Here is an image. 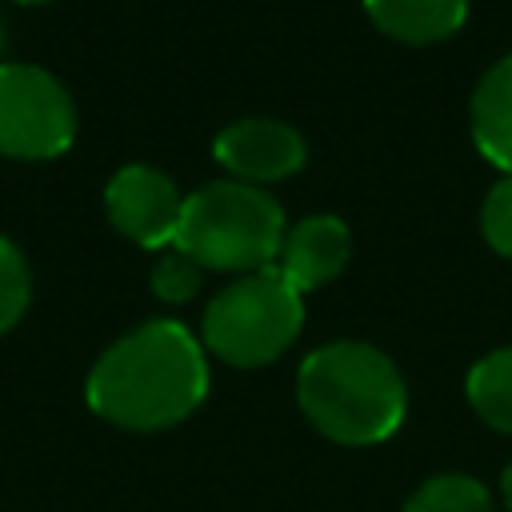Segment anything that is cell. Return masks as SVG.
I'll use <instances>...</instances> for the list:
<instances>
[{
    "mask_svg": "<svg viewBox=\"0 0 512 512\" xmlns=\"http://www.w3.org/2000/svg\"><path fill=\"white\" fill-rule=\"evenodd\" d=\"M208 396L204 344L180 320H144L100 352L88 404L108 424L160 432L188 420Z\"/></svg>",
    "mask_w": 512,
    "mask_h": 512,
    "instance_id": "1",
    "label": "cell"
},
{
    "mask_svg": "<svg viewBox=\"0 0 512 512\" xmlns=\"http://www.w3.org/2000/svg\"><path fill=\"white\" fill-rule=\"evenodd\" d=\"M296 400L308 424L348 448L388 440L408 412V388L392 356L368 340H328L304 356Z\"/></svg>",
    "mask_w": 512,
    "mask_h": 512,
    "instance_id": "2",
    "label": "cell"
},
{
    "mask_svg": "<svg viewBox=\"0 0 512 512\" xmlns=\"http://www.w3.org/2000/svg\"><path fill=\"white\" fill-rule=\"evenodd\" d=\"M284 232L288 220L272 192L248 180H208L184 196L176 248L204 268L256 272L276 264Z\"/></svg>",
    "mask_w": 512,
    "mask_h": 512,
    "instance_id": "3",
    "label": "cell"
},
{
    "mask_svg": "<svg viewBox=\"0 0 512 512\" xmlns=\"http://www.w3.org/2000/svg\"><path fill=\"white\" fill-rule=\"evenodd\" d=\"M304 324V292L276 268L244 272L240 280L224 284L200 320L204 348L216 352L232 368H260L272 364L288 344L300 336Z\"/></svg>",
    "mask_w": 512,
    "mask_h": 512,
    "instance_id": "4",
    "label": "cell"
},
{
    "mask_svg": "<svg viewBox=\"0 0 512 512\" xmlns=\"http://www.w3.org/2000/svg\"><path fill=\"white\" fill-rule=\"evenodd\" d=\"M76 136V104L68 88L40 64H0V152L44 160L60 156Z\"/></svg>",
    "mask_w": 512,
    "mask_h": 512,
    "instance_id": "5",
    "label": "cell"
},
{
    "mask_svg": "<svg viewBox=\"0 0 512 512\" xmlns=\"http://www.w3.org/2000/svg\"><path fill=\"white\" fill-rule=\"evenodd\" d=\"M104 208L124 236H132L144 248H160L176 244L184 196L168 172L152 164H124L112 172L104 188Z\"/></svg>",
    "mask_w": 512,
    "mask_h": 512,
    "instance_id": "6",
    "label": "cell"
},
{
    "mask_svg": "<svg viewBox=\"0 0 512 512\" xmlns=\"http://www.w3.org/2000/svg\"><path fill=\"white\" fill-rule=\"evenodd\" d=\"M212 152L228 172H236L248 184H260L292 176L304 164L308 144L300 128L280 116H240L216 132Z\"/></svg>",
    "mask_w": 512,
    "mask_h": 512,
    "instance_id": "7",
    "label": "cell"
},
{
    "mask_svg": "<svg viewBox=\"0 0 512 512\" xmlns=\"http://www.w3.org/2000/svg\"><path fill=\"white\" fill-rule=\"evenodd\" d=\"M348 260H352V232H348V224L336 212H312V216H300L284 232L276 268L300 292H312V288L336 280Z\"/></svg>",
    "mask_w": 512,
    "mask_h": 512,
    "instance_id": "8",
    "label": "cell"
},
{
    "mask_svg": "<svg viewBox=\"0 0 512 512\" xmlns=\"http://www.w3.org/2000/svg\"><path fill=\"white\" fill-rule=\"evenodd\" d=\"M472 140L484 160L512 176V52L488 64L472 92Z\"/></svg>",
    "mask_w": 512,
    "mask_h": 512,
    "instance_id": "9",
    "label": "cell"
},
{
    "mask_svg": "<svg viewBox=\"0 0 512 512\" xmlns=\"http://www.w3.org/2000/svg\"><path fill=\"white\" fill-rule=\"evenodd\" d=\"M364 12L404 44H432L468 20V0H364Z\"/></svg>",
    "mask_w": 512,
    "mask_h": 512,
    "instance_id": "10",
    "label": "cell"
},
{
    "mask_svg": "<svg viewBox=\"0 0 512 512\" xmlns=\"http://www.w3.org/2000/svg\"><path fill=\"white\" fill-rule=\"evenodd\" d=\"M464 392L472 412L488 428L512 436V348H492L488 356H480L468 368Z\"/></svg>",
    "mask_w": 512,
    "mask_h": 512,
    "instance_id": "11",
    "label": "cell"
},
{
    "mask_svg": "<svg viewBox=\"0 0 512 512\" xmlns=\"http://www.w3.org/2000/svg\"><path fill=\"white\" fill-rule=\"evenodd\" d=\"M400 512H496V508H492L488 488H484L476 476L440 472V476H428V480L404 500Z\"/></svg>",
    "mask_w": 512,
    "mask_h": 512,
    "instance_id": "12",
    "label": "cell"
},
{
    "mask_svg": "<svg viewBox=\"0 0 512 512\" xmlns=\"http://www.w3.org/2000/svg\"><path fill=\"white\" fill-rule=\"evenodd\" d=\"M28 300H32L28 260H24V252L8 236H0V332H8L24 316Z\"/></svg>",
    "mask_w": 512,
    "mask_h": 512,
    "instance_id": "13",
    "label": "cell"
},
{
    "mask_svg": "<svg viewBox=\"0 0 512 512\" xmlns=\"http://www.w3.org/2000/svg\"><path fill=\"white\" fill-rule=\"evenodd\" d=\"M200 280H204V264L192 260L184 248L164 252V256L156 260V268H152V292H156L160 300H168V304L192 300L196 288H200Z\"/></svg>",
    "mask_w": 512,
    "mask_h": 512,
    "instance_id": "14",
    "label": "cell"
},
{
    "mask_svg": "<svg viewBox=\"0 0 512 512\" xmlns=\"http://www.w3.org/2000/svg\"><path fill=\"white\" fill-rule=\"evenodd\" d=\"M480 232L500 256H512V176H500L488 188L480 208Z\"/></svg>",
    "mask_w": 512,
    "mask_h": 512,
    "instance_id": "15",
    "label": "cell"
},
{
    "mask_svg": "<svg viewBox=\"0 0 512 512\" xmlns=\"http://www.w3.org/2000/svg\"><path fill=\"white\" fill-rule=\"evenodd\" d=\"M500 496H504V508L512 512V464H508L504 476H500Z\"/></svg>",
    "mask_w": 512,
    "mask_h": 512,
    "instance_id": "16",
    "label": "cell"
},
{
    "mask_svg": "<svg viewBox=\"0 0 512 512\" xmlns=\"http://www.w3.org/2000/svg\"><path fill=\"white\" fill-rule=\"evenodd\" d=\"M20 4H44V0H20Z\"/></svg>",
    "mask_w": 512,
    "mask_h": 512,
    "instance_id": "17",
    "label": "cell"
},
{
    "mask_svg": "<svg viewBox=\"0 0 512 512\" xmlns=\"http://www.w3.org/2000/svg\"><path fill=\"white\" fill-rule=\"evenodd\" d=\"M0 44H4V24H0Z\"/></svg>",
    "mask_w": 512,
    "mask_h": 512,
    "instance_id": "18",
    "label": "cell"
}]
</instances>
